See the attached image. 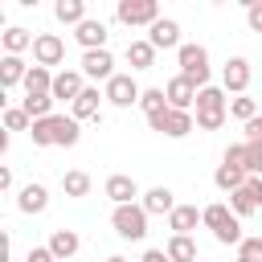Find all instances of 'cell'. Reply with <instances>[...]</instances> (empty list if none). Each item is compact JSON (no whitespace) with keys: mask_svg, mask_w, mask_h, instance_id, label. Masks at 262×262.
<instances>
[{"mask_svg":"<svg viewBox=\"0 0 262 262\" xmlns=\"http://www.w3.org/2000/svg\"><path fill=\"white\" fill-rule=\"evenodd\" d=\"M29 135H33L37 147H74L82 131H78L74 115H49V119H37Z\"/></svg>","mask_w":262,"mask_h":262,"instance_id":"obj_1","label":"cell"},{"mask_svg":"<svg viewBox=\"0 0 262 262\" xmlns=\"http://www.w3.org/2000/svg\"><path fill=\"white\" fill-rule=\"evenodd\" d=\"M225 115H229L225 90H217V86L196 90V127H201V131H217V127L225 123Z\"/></svg>","mask_w":262,"mask_h":262,"instance_id":"obj_2","label":"cell"},{"mask_svg":"<svg viewBox=\"0 0 262 262\" xmlns=\"http://www.w3.org/2000/svg\"><path fill=\"white\" fill-rule=\"evenodd\" d=\"M111 225L123 242H143L147 237V209L143 205H119L111 213Z\"/></svg>","mask_w":262,"mask_h":262,"instance_id":"obj_3","label":"cell"},{"mask_svg":"<svg viewBox=\"0 0 262 262\" xmlns=\"http://www.w3.org/2000/svg\"><path fill=\"white\" fill-rule=\"evenodd\" d=\"M176 61H180V78H188L196 90L209 86V53H205V45H180Z\"/></svg>","mask_w":262,"mask_h":262,"instance_id":"obj_4","label":"cell"},{"mask_svg":"<svg viewBox=\"0 0 262 262\" xmlns=\"http://www.w3.org/2000/svg\"><path fill=\"white\" fill-rule=\"evenodd\" d=\"M115 16H119L123 25H131V29H135V25H147V29H151V25L160 20V4H156V0H119Z\"/></svg>","mask_w":262,"mask_h":262,"instance_id":"obj_5","label":"cell"},{"mask_svg":"<svg viewBox=\"0 0 262 262\" xmlns=\"http://www.w3.org/2000/svg\"><path fill=\"white\" fill-rule=\"evenodd\" d=\"M147 127H151V131H160V135H168V139H184L196 123H192V115H188V111H164V115H151V119H147Z\"/></svg>","mask_w":262,"mask_h":262,"instance_id":"obj_6","label":"cell"},{"mask_svg":"<svg viewBox=\"0 0 262 262\" xmlns=\"http://www.w3.org/2000/svg\"><path fill=\"white\" fill-rule=\"evenodd\" d=\"M61 57H66V41H61L57 33H41V37L33 41V66H45V70H49V66H57Z\"/></svg>","mask_w":262,"mask_h":262,"instance_id":"obj_7","label":"cell"},{"mask_svg":"<svg viewBox=\"0 0 262 262\" xmlns=\"http://www.w3.org/2000/svg\"><path fill=\"white\" fill-rule=\"evenodd\" d=\"M139 98H143V90L135 86L131 74H115V78L106 82V102H115V106H135Z\"/></svg>","mask_w":262,"mask_h":262,"instance_id":"obj_8","label":"cell"},{"mask_svg":"<svg viewBox=\"0 0 262 262\" xmlns=\"http://www.w3.org/2000/svg\"><path fill=\"white\" fill-rule=\"evenodd\" d=\"M82 74L94 78V82H111V78H115V57H111V49H90V53H82Z\"/></svg>","mask_w":262,"mask_h":262,"instance_id":"obj_9","label":"cell"},{"mask_svg":"<svg viewBox=\"0 0 262 262\" xmlns=\"http://www.w3.org/2000/svg\"><path fill=\"white\" fill-rule=\"evenodd\" d=\"M221 86H225V94L229 90L233 94H246V86H250V61L246 57H229L225 70H221Z\"/></svg>","mask_w":262,"mask_h":262,"instance_id":"obj_10","label":"cell"},{"mask_svg":"<svg viewBox=\"0 0 262 262\" xmlns=\"http://www.w3.org/2000/svg\"><path fill=\"white\" fill-rule=\"evenodd\" d=\"M102 192L115 201V209L119 205H135V196H139V184L131 180V176H123V172H115V176H106V184H102Z\"/></svg>","mask_w":262,"mask_h":262,"instance_id":"obj_11","label":"cell"},{"mask_svg":"<svg viewBox=\"0 0 262 262\" xmlns=\"http://www.w3.org/2000/svg\"><path fill=\"white\" fill-rule=\"evenodd\" d=\"M74 37H78V45L90 53V49H106V37H111V33H106V25H102V20L86 16V20L74 29Z\"/></svg>","mask_w":262,"mask_h":262,"instance_id":"obj_12","label":"cell"},{"mask_svg":"<svg viewBox=\"0 0 262 262\" xmlns=\"http://www.w3.org/2000/svg\"><path fill=\"white\" fill-rule=\"evenodd\" d=\"M86 86H82V70H61L57 78H53V98L57 102H78V94H82Z\"/></svg>","mask_w":262,"mask_h":262,"instance_id":"obj_13","label":"cell"},{"mask_svg":"<svg viewBox=\"0 0 262 262\" xmlns=\"http://www.w3.org/2000/svg\"><path fill=\"white\" fill-rule=\"evenodd\" d=\"M147 41H151L156 49H180V25L168 20V16H160V20L147 29Z\"/></svg>","mask_w":262,"mask_h":262,"instance_id":"obj_14","label":"cell"},{"mask_svg":"<svg viewBox=\"0 0 262 262\" xmlns=\"http://www.w3.org/2000/svg\"><path fill=\"white\" fill-rule=\"evenodd\" d=\"M164 94H168V106H172V111H188V106L196 102V86H192L188 78H180V74L164 86Z\"/></svg>","mask_w":262,"mask_h":262,"instance_id":"obj_15","label":"cell"},{"mask_svg":"<svg viewBox=\"0 0 262 262\" xmlns=\"http://www.w3.org/2000/svg\"><path fill=\"white\" fill-rule=\"evenodd\" d=\"M25 78H29V66H25L20 57L4 53V57H0V86L12 90V86H25Z\"/></svg>","mask_w":262,"mask_h":262,"instance_id":"obj_16","label":"cell"},{"mask_svg":"<svg viewBox=\"0 0 262 262\" xmlns=\"http://www.w3.org/2000/svg\"><path fill=\"white\" fill-rule=\"evenodd\" d=\"M139 205L147 209V217H160V213H168V217H172V209H176V201H172V188H164V184H160V188H147Z\"/></svg>","mask_w":262,"mask_h":262,"instance_id":"obj_17","label":"cell"},{"mask_svg":"<svg viewBox=\"0 0 262 262\" xmlns=\"http://www.w3.org/2000/svg\"><path fill=\"white\" fill-rule=\"evenodd\" d=\"M196 221H201V209H196V205H176L172 217H168V229L180 233V237H188V233L196 229Z\"/></svg>","mask_w":262,"mask_h":262,"instance_id":"obj_18","label":"cell"},{"mask_svg":"<svg viewBox=\"0 0 262 262\" xmlns=\"http://www.w3.org/2000/svg\"><path fill=\"white\" fill-rule=\"evenodd\" d=\"M45 205H49L45 184H25L20 196H16V209H20V213H45Z\"/></svg>","mask_w":262,"mask_h":262,"instance_id":"obj_19","label":"cell"},{"mask_svg":"<svg viewBox=\"0 0 262 262\" xmlns=\"http://www.w3.org/2000/svg\"><path fill=\"white\" fill-rule=\"evenodd\" d=\"M233 221H237V217H233V209H229V205H205V209H201V225H209V229H213V237H217L225 225H233Z\"/></svg>","mask_w":262,"mask_h":262,"instance_id":"obj_20","label":"cell"},{"mask_svg":"<svg viewBox=\"0 0 262 262\" xmlns=\"http://www.w3.org/2000/svg\"><path fill=\"white\" fill-rule=\"evenodd\" d=\"M246 180H250V176H246V168H233V164H221V168L213 172V184H217L221 192H237Z\"/></svg>","mask_w":262,"mask_h":262,"instance_id":"obj_21","label":"cell"},{"mask_svg":"<svg viewBox=\"0 0 262 262\" xmlns=\"http://www.w3.org/2000/svg\"><path fill=\"white\" fill-rule=\"evenodd\" d=\"M78 246H82V242H78V233H74V229H53V237H49V250H53V258H57V262H61V258H74V254H78Z\"/></svg>","mask_w":262,"mask_h":262,"instance_id":"obj_22","label":"cell"},{"mask_svg":"<svg viewBox=\"0 0 262 262\" xmlns=\"http://www.w3.org/2000/svg\"><path fill=\"white\" fill-rule=\"evenodd\" d=\"M127 61H131V70H151L156 66V45L151 41H131L127 45Z\"/></svg>","mask_w":262,"mask_h":262,"instance_id":"obj_23","label":"cell"},{"mask_svg":"<svg viewBox=\"0 0 262 262\" xmlns=\"http://www.w3.org/2000/svg\"><path fill=\"white\" fill-rule=\"evenodd\" d=\"M53 78L45 66H29V78H25V94H53Z\"/></svg>","mask_w":262,"mask_h":262,"instance_id":"obj_24","label":"cell"},{"mask_svg":"<svg viewBox=\"0 0 262 262\" xmlns=\"http://www.w3.org/2000/svg\"><path fill=\"white\" fill-rule=\"evenodd\" d=\"M53 16H57L61 25H74V29H78V25L86 20V4H82V0H57V4H53Z\"/></svg>","mask_w":262,"mask_h":262,"instance_id":"obj_25","label":"cell"},{"mask_svg":"<svg viewBox=\"0 0 262 262\" xmlns=\"http://www.w3.org/2000/svg\"><path fill=\"white\" fill-rule=\"evenodd\" d=\"M98 98H106V94H98L94 86H86L82 94H78V102H74V119L82 123V119H98Z\"/></svg>","mask_w":262,"mask_h":262,"instance_id":"obj_26","label":"cell"},{"mask_svg":"<svg viewBox=\"0 0 262 262\" xmlns=\"http://www.w3.org/2000/svg\"><path fill=\"white\" fill-rule=\"evenodd\" d=\"M168 262H196V242L192 237H180V233H172V242H168Z\"/></svg>","mask_w":262,"mask_h":262,"instance_id":"obj_27","label":"cell"},{"mask_svg":"<svg viewBox=\"0 0 262 262\" xmlns=\"http://www.w3.org/2000/svg\"><path fill=\"white\" fill-rule=\"evenodd\" d=\"M53 102H57L53 94H25V115H29L33 123H37V119H49V115H53Z\"/></svg>","mask_w":262,"mask_h":262,"instance_id":"obj_28","label":"cell"},{"mask_svg":"<svg viewBox=\"0 0 262 262\" xmlns=\"http://www.w3.org/2000/svg\"><path fill=\"white\" fill-rule=\"evenodd\" d=\"M0 41H4V53L20 57L25 49H33V41H37V37H29V29H8V33L0 37Z\"/></svg>","mask_w":262,"mask_h":262,"instance_id":"obj_29","label":"cell"},{"mask_svg":"<svg viewBox=\"0 0 262 262\" xmlns=\"http://www.w3.org/2000/svg\"><path fill=\"white\" fill-rule=\"evenodd\" d=\"M229 209H233V217H250V213H258V201H254V192L242 184L237 192H229Z\"/></svg>","mask_w":262,"mask_h":262,"instance_id":"obj_30","label":"cell"},{"mask_svg":"<svg viewBox=\"0 0 262 262\" xmlns=\"http://www.w3.org/2000/svg\"><path fill=\"white\" fill-rule=\"evenodd\" d=\"M139 106H143V115H147V119H151V115H164V111H172V106H168V94H164V90H143Z\"/></svg>","mask_w":262,"mask_h":262,"instance_id":"obj_31","label":"cell"},{"mask_svg":"<svg viewBox=\"0 0 262 262\" xmlns=\"http://www.w3.org/2000/svg\"><path fill=\"white\" fill-rule=\"evenodd\" d=\"M61 188H66V196H86L90 192V176L86 172H66L61 176Z\"/></svg>","mask_w":262,"mask_h":262,"instance_id":"obj_32","label":"cell"},{"mask_svg":"<svg viewBox=\"0 0 262 262\" xmlns=\"http://www.w3.org/2000/svg\"><path fill=\"white\" fill-rule=\"evenodd\" d=\"M229 115H233V119H242V127H246L250 119H258V102H254V98H242V94H237V98L229 102Z\"/></svg>","mask_w":262,"mask_h":262,"instance_id":"obj_33","label":"cell"},{"mask_svg":"<svg viewBox=\"0 0 262 262\" xmlns=\"http://www.w3.org/2000/svg\"><path fill=\"white\" fill-rule=\"evenodd\" d=\"M4 131H33V119L25 115V106H8L4 111Z\"/></svg>","mask_w":262,"mask_h":262,"instance_id":"obj_34","label":"cell"},{"mask_svg":"<svg viewBox=\"0 0 262 262\" xmlns=\"http://www.w3.org/2000/svg\"><path fill=\"white\" fill-rule=\"evenodd\" d=\"M246 176H262V143H246Z\"/></svg>","mask_w":262,"mask_h":262,"instance_id":"obj_35","label":"cell"},{"mask_svg":"<svg viewBox=\"0 0 262 262\" xmlns=\"http://www.w3.org/2000/svg\"><path fill=\"white\" fill-rule=\"evenodd\" d=\"M237 258H246V262H262V237H242Z\"/></svg>","mask_w":262,"mask_h":262,"instance_id":"obj_36","label":"cell"},{"mask_svg":"<svg viewBox=\"0 0 262 262\" xmlns=\"http://www.w3.org/2000/svg\"><path fill=\"white\" fill-rule=\"evenodd\" d=\"M225 164H233V168H246V143H233V147L225 151Z\"/></svg>","mask_w":262,"mask_h":262,"instance_id":"obj_37","label":"cell"},{"mask_svg":"<svg viewBox=\"0 0 262 262\" xmlns=\"http://www.w3.org/2000/svg\"><path fill=\"white\" fill-rule=\"evenodd\" d=\"M25 262H57V258H53V250H49V246H33Z\"/></svg>","mask_w":262,"mask_h":262,"instance_id":"obj_38","label":"cell"},{"mask_svg":"<svg viewBox=\"0 0 262 262\" xmlns=\"http://www.w3.org/2000/svg\"><path fill=\"white\" fill-rule=\"evenodd\" d=\"M246 143H262V115L246 123Z\"/></svg>","mask_w":262,"mask_h":262,"instance_id":"obj_39","label":"cell"},{"mask_svg":"<svg viewBox=\"0 0 262 262\" xmlns=\"http://www.w3.org/2000/svg\"><path fill=\"white\" fill-rule=\"evenodd\" d=\"M246 25H250L254 33H262V4H250V8H246Z\"/></svg>","mask_w":262,"mask_h":262,"instance_id":"obj_40","label":"cell"},{"mask_svg":"<svg viewBox=\"0 0 262 262\" xmlns=\"http://www.w3.org/2000/svg\"><path fill=\"white\" fill-rule=\"evenodd\" d=\"M246 188L254 192V201H258V209H262V176H250V180H246Z\"/></svg>","mask_w":262,"mask_h":262,"instance_id":"obj_41","label":"cell"},{"mask_svg":"<svg viewBox=\"0 0 262 262\" xmlns=\"http://www.w3.org/2000/svg\"><path fill=\"white\" fill-rule=\"evenodd\" d=\"M139 262H168V254H164V250H147Z\"/></svg>","mask_w":262,"mask_h":262,"instance_id":"obj_42","label":"cell"},{"mask_svg":"<svg viewBox=\"0 0 262 262\" xmlns=\"http://www.w3.org/2000/svg\"><path fill=\"white\" fill-rule=\"evenodd\" d=\"M106 262H127V258H123V254H111V258H106Z\"/></svg>","mask_w":262,"mask_h":262,"instance_id":"obj_43","label":"cell"},{"mask_svg":"<svg viewBox=\"0 0 262 262\" xmlns=\"http://www.w3.org/2000/svg\"><path fill=\"white\" fill-rule=\"evenodd\" d=\"M237 262H246V258H237Z\"/></svg>","mask_w":262,"mask_h":262,"instance_id":"obj_44","label":"cell"}]
</instances>
